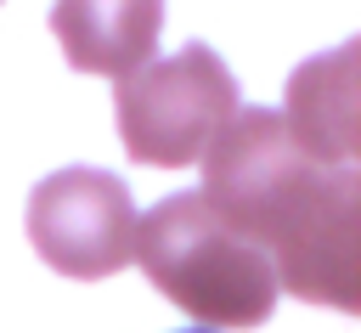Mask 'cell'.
<instances>
[{"label":"cell","mask_w":361,"mask_h":333,"mask_svg":"<svg viewBox=\"0 0 361 333\" xmlns=\"http://www.w3.org/2000/svg\"><path fill=\"white\" fill-rule=\"evenodd\" d=\"M28 243L34 254L79 282L113 277L130 265L135 248V198L113 169H90V164H68L56 175H45L28 192Z\"/></svg>","instance_id":"277c9868"},{"label":"cell","mask_w":361,"mask_h":333,"mask_svg":"<svg viewBox=\"0 0 361 333\" xmlns=\"http://www.w3.org/2000/svg\"><path fill=\"white\" fill-rule=\"evenodd\" d=\"M276 119L299 152L355 169V45L299 62Z\"/></svg>","instance_id":"8992f818"},{"label":"cell","mask_w":361,"mask_h":333,"mask_svg":"<svg viewBox=\"0 0 361 333\" xmlns=\"http://www.w3.org/2000/svg\"><path fill=\"white\" fill-rule=\"evenodd\" d=\"M197 333H203V327H197Z\"/></svg>","instance_id":"52a82bcc"},{"label":"cell","mask_w":361,"mask_h":333,"mask_svg":"<svg viewBox=\"0 0 361 333\" xmlns=\"http://www.w3.org/2000/svg\"><path fill=\"white\" fill-rule=\"evenodd\" d=\"M197 198L271 260L276 288L361 310V181L299 152L271 107H237L203 152Z\"/></svg>","instance_id":"6da1fadb"},{"label":"cell","mask_w":361,"mask_h":333,"mask_svg":"<svg viewBox=\"0 0 361 333\" xmlns=\"http://www.w3.org/2000/svg\"><path fill=\"white\" fill-rule=\"evenodd\" d=\"M164 0H56L51 34L79 73H135L152 62Z\"/></svg>","instance_id":"5b68a950"},{"label":"cell","mask_w":361,"mask_h":333,"mask_svg":"<svg viewBox=\"0 0 361 333\" xmlns=\"http://www.w3.org/2000/svg\"><path fill=\"white\" fill-rule=\"evenodd\" d=\"M237 79L209 45H180L164 62H147L113 85L118 141L147 169L197 164L214 135L237 119Z\"/></svg>","instance_id":"3957f363"},{"label":"cell","mask_w":361,"mask_h":333,"mask_svg":"<svg viewBox=\"0 0 361 333\" xmlns=\"http://www.w3.org/2000/svg\"><path fill=\"white\" fill-rule=\"evenodd\" d=\"M130 260L147 271V282L175 299L192 322L209 327H259L276 310V271L271 260L237 237L197 192L158 198L135 220Z\"/></svg>","instance_id":"7a4b0ae2"}]
</instances>
